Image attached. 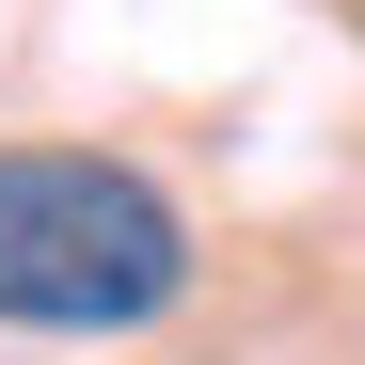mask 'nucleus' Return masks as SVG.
<instances>
[{
  "instance_id": "f257e3e1",
  "label": "nucleus",
  "mask_w": 365,
  "mask_h": 365,
  "mask_svg": "<svg viewBox=\"0 0 365 365\" xmlns=\"http://www.w3.org/2000/svg\"><path fill=\"white\" fill-rule=\"evenodd\" d=\"M191 302V207L111 143H0V334H143Z\"/></svg>"
}]
</instances>
